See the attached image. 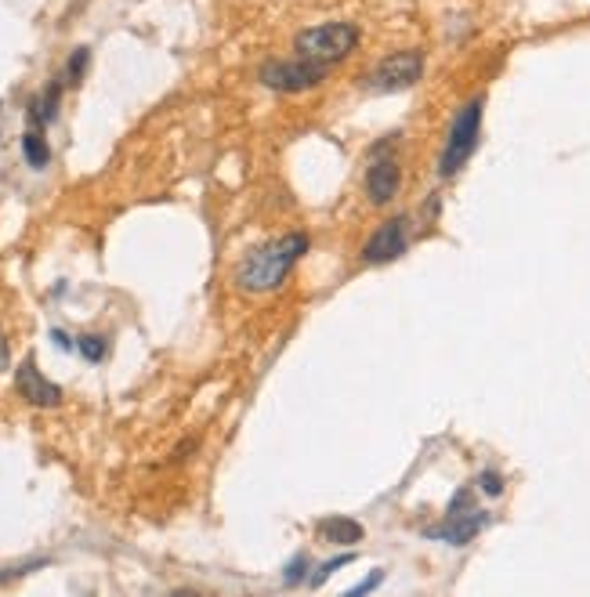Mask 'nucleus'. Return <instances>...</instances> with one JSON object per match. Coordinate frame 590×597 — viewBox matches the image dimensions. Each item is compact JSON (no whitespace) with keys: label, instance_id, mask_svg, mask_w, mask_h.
Segmentation results:
<instances>
[{"label":"nucleus","instance_id":"nucleus-16","mask_svg":"<svg viewBox=\"0 0 590 597\" xmlns=\"http://www.w3.org/2000/svg\"><path fill=\"white\" fill-rule=\"evenodd\" d=\"M471 500H475V496H471V489H460V493L453 496V500H449V514H464V511H475V507H471Z\"/></svg>","mask_w":590,"mask_h":597},{"label":"nucleus","instance_id":"nucleus-19","mask_svg":"<svg viewBox=\"0 0 590 597\" xmlns=\"http://www.w3.org/2000/svg\"><path fill=\"white\" fill-rule=\"evenodd\" d=\"M51 341H55V344H58V348H62V351L77 348V341H69V337H66V333H62V330H51Z\"/></svg>","mask_w":590,"mask_h":597},{"label":"nucleus","instance_id":"nucleus-21","mask_svg":"<svg viewBox=\"0 0 590 597\" xmlns=\"http://www.w3.org/2000/svg\"><path fill=\"white\" fill-rule=\"evenodd\" d=\"M4 576H15V572H0V579H4Z\"/></svg>","mask_w":590,"mask_h":597},{"label":"nucleus","instance_id":"nucleus-11","mask_svg":"<svg viewBox=\"0 0 590 597\" xmlns=\"http://www.w3.org/2000/svg\"><path fill=\"white\" fill-rule=\"evenodd\" d=\"M22 156H26V163L33 171H44V167H48L51 149L48 142L40 138V131H26V138H22Z\"/></svg>","mask_w":590,"mask_h":597},{"label":"nucleus","instance_id":"nucleus-4","mask_svg":"<svg viewBox=\"0 0 590 597\" xmlns=\"http://www.w3.org/2000/svg\"><path fill=\"white\" fill-rule=\"evenodd\" d=\"M424 73V55L420 51H395V55L381 58L373 73L362 80L366 91L373 95H391V91H410Z\"/></svg>","mask_w":590,"mask_h":597},{"label":"nucleus","instance_id":"nucleus-3","mask_svg":"<svg viewBox=\"0 0 590 597\" xmlns=\"http://www.w3.org/2000/svg\"><path fill=\"white\" fill-rule=\"evenodd\" d=\"M294 48L301 58L334 66V62H341V58H348L359 48V29L352 22H326V26L301 29L294 37Z\"/></svg>","mask_w":590,"mask_h":597},{"label":"nucleus","instance_id":"nucleus-12","mask_svg":"<svg viewBox=\"0 0 590 597\" xmlns=\"http://www.w3.org/2000/svg\"><path fill=\"white\" fill-rule=\"evenodd\" d=\"M77 351L87 362H102L109 344H105V337H98V333H84V337H77Z\"/></svg>","mask_w":590,"mask_h":597},{"label":"nucleus","instance_id":"nucleus-10","mask_svg":"<svg viewBox=\"0 0 590 597\" xmlns=\"http://www.w3.org/2000/svg\"><path fill=\"white\" fill-rule=\"evenodd\" d=\"M319 540L334 543V547H352L362 540V525L352 518H326V522H319Z\"/></svg>","mask_w":590,"mask_h":597},{"label":"nucleus","instance_id":"nucleus-9","mask_svg":"<svg viewBox=\"0 0 590 597\" xmlns=\"http://www.w3.org/2000/svg\"><path fill=\"white\" fill-rule=\"evenodd\" d=\"M15 388L19 395L26 398L29 406H40V409H55L62 402V388L51 384L48 377H40L37 362L33 359H22V366L15 370Z\"/></svg>","mask_w":590,"mask_h":597},{"label":"nucleus","instance_id":"nucleus-14","mask_svg":"<svg viewBox=\"0 0 590 597\" xmlns=\"http://www.w3.org/2000/svg\"><path fill=\"white\" fill-rule=\"evenodd\" d=\"M348 561H352V554H341V558H334V561H326L323 569L315 572V579H312V587H323L326 579L334 576V572H337V569H344V565H348Z\"/></svg>","mask_w":590,"mask_h":597},{"label":"nucleus","instance_id":"nucleus-17","mask_svg":"<svg viewBox=\"0 0 590 597\" xmlns=\"http://www.w3.org/2000/svg\"><path fill=\"white\" fill-rule=\"evenodd\" d=\"M84 66H87V48H80L77 55L69 58V84H77L80 76H84Z\"/></svg>","mask_w":590,"mask_h":597},{"label":"nucleus","instance_id":"nucleus-5","mask_svg":"<svg viewBox=\"0 0 590 597\" xmlns=\"http://www.w3.org/2000/svg\"><path fill=\"white\" fill-rule=\"evenodd\" d=\"M323 62H312V58H297V62H265L257 80L268 87V91H279V95H297V91H308V87H319L326 80Z\"/></svg>","mask_w":590,"mask_h":597},{"label":"nucleus","instance_id":"nucleus-15","mask_svg":"<svg viewBox=\"0 0 590 597\" xmlns=\"http://www.w3.org/2000/svg\"><path fill=\"white\" fill-rule=\"evenodd\" d=\"M478 485H482V493H486V496H500V493H504V478H500L496 471H482V474H478Z\"/></svg>","mask_w":590,"mask_h":597},{"label":"nucleus","instance_id":"nucleus-6","mask_svg":"<svg viewBox=\"0 0 590 597\" xmlns=\"http://www.w3.org/2000/svg\"><path fill=\"white\" fill-rule=\"evenodd\" d=\"M391 142L373 145V163L366 171V196H370L373 207H388L391 199L399 196L402 185V167L395 160V152H388Z\"/></svg>","mask_w":590,"mask_h":597},{"label":"nucleus","instance_id":"nucleus-20","mask_svg":"<svg viewBox=\"0 0 590 597\" xmlns=\"http://www.w3.org/2000/svg\"><path fill=\"white\" fill-rule=\"evenodd\" d=\"M0 370H8V341H4V333H0Z\"/></svg>","mask_w":590,"mask_h":597},{"label":"nucleus","instance_id":"nucleus-13","mask_svg":"<svg viewBox=\"0 0 590 597\" xmlns=\"http://www.w3.org/2000/svg\"><path fill=\"white\" fill-rule=\"evenodd\" d=\"M308 569H312V558H308L305 550H301V554H297V558L283 569L286 587H297V583H305V579H308Z\"/></svg>","mask_w":590,"mask_h":597},{"label":"nucleus","instance_id":"nucleus-1","mask_svg":"<svg viewBox=\"0 0 590 597\" xmlns=\"http://www.w3.org/2000/svg\"><path fill=\"white\" fill-rule=\"evenodd\" d=\"M305 250H308V236H301V232H290V236L257 247L236 268L239 290H247V294H272V290H279Z\"/></svg>","mask_w":590,"mask_h":597},{"label":"nucleus","instance_id":"nucleus-7","mask_svg":"<svg viewBox=\"0 0 590 597\" xmlns=\"http://www.w3.org/2000/svg\"><path fill=\"white\" fill-rule=\"evenodd\" d=\"M406 247H410V221L391 218L384 221L370 236V243L362 247V261H366V265H388V261L406 254Z\"/></svg>","mask_w":590,"mask_h":597},{"label":"nucleus","instance_id":"nucleus-2","mask_svg":"<svg viewBox=\"0 0 590 597\" xmlns=\"http://www.w3.org/2000/svg\"><path fill=\"white\" fill-rule=\"evenodd\" d=\"M482 105H486V98L478 95L457 113V120L449 127L442 160H438V178H457V174L464 171V163L475 156L478 138H482Z\"/></svg>","mask_w":590,"mask_h":597},{"label":"nucleus","instance_id":"nucleus-18","mask_svg":"<svg viewBox=\"0 0 590 597\" xmlns=\"http://www.w3.org/2000/svg\"><path fill=\"white\" fill-rule=\"evenodd\" d=\"M381 583H384V572H373L370 579H362L359 587H352V594H355V597H359V594H373V590L381 587Z\"/></svg>","mask_w":590,"mask_h":597},{"label":"nucleus","instance_id":"nucleus-8","mask_svg":"<svg viewBox=\"0 0 590 597\" xmlns=\"http://www.w3.org/2000/svg\"><path fill=\"white\" fill-rule=\"evenodd\" d=\"M486 525H489V514L486 511L446 514V522L424 529V536H428V540H438V543H449V547H467V543L475 540V536L486 529Z\"/></svg>","mask_w":590,"mask_h":597}]
</instances>
